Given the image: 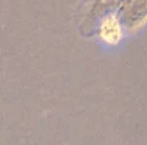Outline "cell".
<instances>
[{"label":"cell","instance_id":"1","mask_svg":"<svg viewBox=\"0 0 147 145\" xmlns=\"http://www.w3.org/2000/svg\"><path fill=\"white\" fill-rule=\"evenodd\" d=\"M100 41L107 45H117L124 37V30H122V23L119 22L116 16H107L100 23V31H99Z\"/></svg>","mask_w":147,"mask_h":145}]
</instances>
